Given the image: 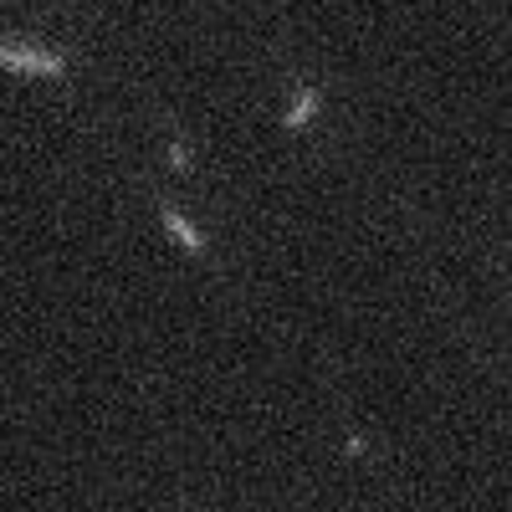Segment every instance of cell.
<instances>
[{
    "label": "cell",
    "instance_id": "6da1fadb",
    "mask_svg": "<svg viewBox=\"0 0 512 512\" xmlns=\"http://www.w3.org/2000/svg\"><path fill=\"white\" fill-rule=\"evenodd\" d=\"M0 67L36 72V77H62L67 72V57L62 52H47V47H6V41H0Z\"/></svg>",
    "mask_w": 512,
    "mask_h": 512
},
{
    "label": "cell",
    "instance_id": "7a4b0ae2",
    "mask_svg": "<svg viewBox=\"0 0 512 512\" xmlns=\"http://www.w3.org/2000/svg\"><path fill=\"white\" fill-rule=\"evenodd\" d=\"M318 108H323V88H318V82H308V88L292 98V108L282 113V128H287V134H303V128L313 123V113H318Z\"/></svg>",
    "mask_w": 512,
    "mask_h": 512
},
{
    "label": "cell",
    "instance_id": "277c9868",
    "mask_svg": "<svg viewBox=\"0 0 512 512\" xmlns=\"http://www.w3.org/2000/svg\"><path fill=\"white\" fill-rule=\"evenodd\" d=\"M169 164H175L180 169V175H190V154H185V144L175 139V144H169Z\"/></svg>",
    "mask_w": 512,
    "mask_h": 512
},
{
    "label": "cell",
    "instance_id": "3957f363",
    "mask_svg": "<svg viewBox=\"0 0 512 512\" xmlns=\"http://www.w3.org/2000/svg\"><path fill=\"white\" fill-rule=\"evenodd\" d=\"M159 221L169 226V236H175V241H180V246H185L190 256H205V236H200V231H195V226H190V221L180 216L175 205H159Z\"/></svg>",
    "mask_w": 512,
    "mask_h": 512
}]
</instances>
